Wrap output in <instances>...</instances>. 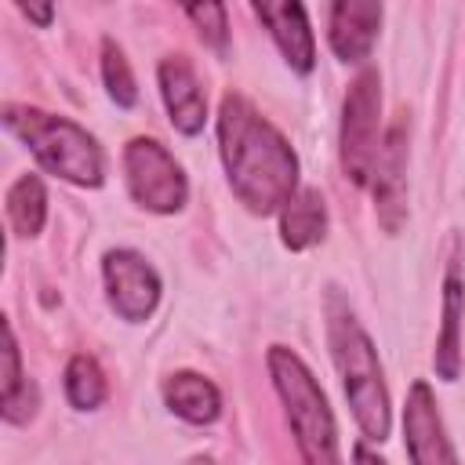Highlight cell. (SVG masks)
Segmentation results:
<instances>
[{
	"mask_svg": "<svg viewBox=\"0 0 465 465\" xmlns=\"http://www.w3.org/2000/svg\"><path fill=\"white\" fill-rule=\"evenodd\" d=\"M7 222L15 236H36L47 222V189L40 182V174H22L11 189H7Z\"/></svg>",
	"mask_w": 465,
	"mask_h": 465,
	"instance_id": "cell-16",
	"label": "cell"
},
{
	"mask_svg": "<svg viewBox=\"0 0 465 465\" xmlns=\"http://www.w3.org/2000/svg\"><path fill=\"white\" fill-rule=\"evenodd\" d=\"M185 18L196 25L200 40H203L211 51L225 54V47H229V15H225L222 4H189V7H185Z\"/></svg>",
	"mask_w": 465,
	"mask_h": 465,
	"instance_id": "cell-19",
	"label": "cell"
},
{
	"mask_svg": "<svg viewBox=\"0 0 465 465\" xmlns=\"http://www.w3.org/2000/svg\"><path fill=\"white\" fill-rule=\"evenodd\" d=\"M102 80H105V91L109 98L120 105V109H131L138 102V87H134V73L127 65V54L120 51L116 40H102Z\"/></svg>",
	"mask_w": 465,
	"mask_h": 465,
	"instance_id": "cell-18",
	"label": "cell"
},
{
	"mask_svg": "<svg viewBox=\"0 0 465 465\" xmlns=\"http://www.w3.org/2000/svg\"><path fill=\"white\" fill-rule=\"evenodd\" d=\"M254 15L265 22V29L276 40L283 62L298 76H309L316 69V44H312V29H309L305 7L298 0H287V4H254Z\"/></svg>",
	"mask_w": 465,
	"mask_h": 465,
	"instance_id": "cell-12",
	"label": "cell"
},
{
	"mask_svg": "<svg viewBox=\"0 0 465 465\" xmlns=\"http://www.w3.org/2000/svg\"><path fill=\"white\" fill-rule=\"evenodd\" d=\"M218 153L232 196L251 214H280L298 193V156L243 94H225L218 105Z\"/></svg>",
	"mask_w": 465,
	"mask_h": 465,
	"instance_id": "cell-1",
	"label": "cell"
},
{
	"mask_svg": "<svg viewBox=\"0 0 465 465\" xmlns=\"http://www.w3.org/2000/svg\"><path fill=\"white\" fill-rule=\"evenodd\" d=\"M403 447L411 465H461L443 414L436 407V392L425 378H418L407 389V403H403Z\"/></svg>",
	"mask_w": 465,
	"mask_h": 465,
	"instance_id": "cell-8",
	"label": "cell"
},
{
	"mask_svg": "<svg viewBox=\"0 0 465 465\" xmlns=\"http://www.w3.org/2000/svg\"><path fill=\"white\" fill-rule=\"evenodd\" d=\"M62 385H65V400L76 407V411H98L105 403V371L98 367L94 356L87 352H76L69 363H65V374H62Z\"/></svg>",
	"mask_w": 465,
	"mask_h": 465,
	"instance_id": "cell-17",
	"label": "cell"
},
{
	"mask_svg": "<svg viewBox=\"0 0 465 465\" xmlns=\"http://www.w3.org/2000/svg\"><path fill=\"white\" fill-rule=\"evenodd\" d=\"M163 403L189 425H211L222 414V392L211 378L196 371H174L163 378Z\"/></svg>",
	"mask_w": 465,
	"mask_h": 465,
	"instance_id": "cell-14",
	"label": "cell"
},
{
	"mask_svg": "<svg viewBox=\"0 0 465 465\" xmlns=\"http://www.w3.org/2000/svg\"><path fill=\"white\" fill-rule=\"evenodd\" d=\"M18 11H22L29 22H36L40 29H47L51 18H54V7H51V4H22V0H18Z\"/></svg>",
	"mask_w": 465,
	"mask_h": 465,
	"instance_id": "cell-20",
	"label": "cell"
},
{
	"mask_svg": "<svg viewBox=\"0 0 465 465\" xmlns=\"http://www.w3.org/2000/svg\"><path fill=\"white\" fill-rule=\"evenodd\" d=\"M102 283L109 309L127 323H145L160 305V272L131 247L105 251L102 258Z\"/></svg>",
	"mask_w": 465,
	"mask_h": 465,
	"instance_id": "cell-7",
	"label": "cell"
},
{
	"mask_svg": "<svg viewBox=\"0 0 465 465\" xmlns=\"http://www.w3.org/2000/svg\"><path fill=\"white\" fill-rule=\"evenodd\" d=\"M156 80H160V98L167 105V116H171L174 131H182L185 138L200 134L203 120H207V98H203V87H200L189 58L185 54H167L156 65Z\"/></svg>",
	"mask_w": 465,
	"mask_h": 465,
	"instance_id": "cell-10",
	"label": "cell"
},
{
	"mask_svg": "<svg viewBox=\"0 0 465 465\" xmlns=\"http://www.w3.org/2000/svg\"><path fill=\"white\" fill-rule=\"evenodd\" d=\"M381 4L374 0H338L327 11V44L341 62H363L381 29Z\"/></svg>",
	"mask_w": 465,
	"mask_h": 465,
	"instance_id": "cell-11",
	"label": "cell"
},
{
	"mask_svg": "<svg viewBox=\"0 0 465 465\" xmlns=\"http://www.w3.org/2000/svg\"><path fill=\"white\" fill-rule=\"evenodd\" d=\"M189 465H214V461H211V458H193Z\"/></svg>",
	"mask_w": 465,
	"mask_h": 465,
	"instance_id": "cell-22",
	"label": "cell"
},
{
	"mask_svg": "<svg viewBox=\"0 0 465 465\" xmlns=\"http://www.w3.org/2000/svg\"><path fill=\"white\" fill-rule=\"evenodd\" d=\"M461 320H465V276H461V258L454 247V258L443 276V323H440V338L432 352L436 378L443 381L461 378Z\"/></svg>",
	"mask_w": 465,
	"mask_h": 465,
	"instance_id": "cell-13",
	"label": "cell"
},
{
	"mask_svg": "<svg viewBox=\"0 0 465 465\" xmlns=\"http://www.w3.org/2000/svg\"><path fill=\"white\" fill-rule=\"evenodd\" d=\"M327 236V203L320 189H298L280 211V240L287 251H309Z\"/></svg>",
	"mask_w": 465,
	"mask_h": 465,
	"instance_id": "cell-15",
	"label": "cell"
},
{
	"mask_svg": "<svg viewBox=\"0 0 465 465\" xmlns=\"http://www.w3.org/2000/svg\"><path fill=\"white\" fill-rule=\"evenodd\" d=\"M352 461H356V465H389V461H385L381 454H374L367 443H356V447H352Z\"/></svg>",
	"mask_w": 465,
	"mask_h": 465,
	"instance_id": "cell-21",
	"label": "cell"
},
{
	"mask_svg": "<svg viewBox=\"0 0 465 465\" xmlns=\"http://www.w3.org/2000/svg\"><path fill=\"white\" fill-rule=\"evenodd\" d=\"M327 341H331V360H334V371L341 378L345 400L352 407V418H356L363 440L367 443L389 440L392 403H389L378 349L338 291H331V298H327Z\"/></svg>",
	"mask_w": 465,
	"mask_h": 465,
	"instance_id": "cell-2",
	"label": "cell"
},
{
	"mask_svg": "<svg viewBox=\"0 0 465 465\" xmlns=\"http://www.w3.org/2000/svg\"><path fill=\"white\" fill-rule=\"evenodd\" d=\"M265 367H269L272 389H276V396L287 411V421H291L302 461L305 465H341L338 425H334L327 392L320 389L309 363L287 345H269Z\"/></svg>",
	"mask_w": 465,
	"mask_h": 465,
	"instance_id": "cell-4",
	"label": "cell"
},
{
	"mask_svg": "<svg viewBox=\"0 0 465 465\" xmlns=\"http://www.w3.org/2000/svg\"><path fill=\"white\" fill-rule=\"evenodd\" d=\"M381 149V80L378 69H363L341 102V171L352 185H371V171Z\"/></svg>",
	"mask_w": 465,
	"mask_h": 465,
	"instance_id": "cell-5",
	"label": "cell"
},
{
	"mask_svg": "<svg viewBox=\"0 0 465 465\" xmlns=\"http://www.w3.org/2000/svg\"><path fill=\"white\" fill-rule=\"evenodd\" d=\"M124 182L131 200L153 214H174L189 200L182 163L156 138H131L124 145Z\"/></svg>",
	"mask_w": 465,
	"mask_h": 465,
	"instance_id": "cell-6",
	"label": "cell"
},
{
	"mask_svg": "<svg viewBox=\"0 0 465 465\" xmlns=\"http://www.w3.org/2000/svg\"><path fill=\"white\" fill-rule=\"evenodd\" d=\"M371 193L374 211L385 232H400L407 222V124L396 120L378 149L374 171H371Z\"/></svg>",
	"mask_w": 465,
	"mask_h": 465,
	"instance_id": "cell-9",
	"label": "cell"
},
{
	"mask_svg": "<svg viewBox=\"0 0 465 465\" xmlns=\"http://www.w3.org/2000/svg\"><path fill=\"white\" fill-rule=\"evenodd\" d=\"M4 127L33 153V160L80 189H98L105 178V156L76 120L54 116L36 105H4Z\"/></svg>",
	"mask_w": 465,
	"mask_h": 465,
	"instance_id": "cell-3",
	"label": "cell"
}]
</instances>
